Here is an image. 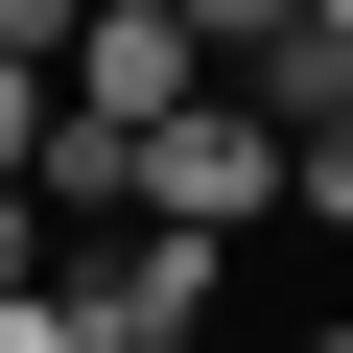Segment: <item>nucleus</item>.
<instances>
[{"label":"nucleus","mask_w":353,"mask_h":353,"mask_svg":"<svg viewBox=\"0 0 353 353\" xmlns=\"http://www.w3.org/2000/svg\"><path fill=\"white\" fill-rule=\"evenodd\" d=\"M283 212H330V236H353V118H306V141H283Z\"/></svg>","instance_id":"20e7f679"},{"label":"nucleus","mask_w":353,"mask_h":353,"mask_svg":"<svg viewBox=\"0 0 353 353\" xmlns=\"http://www.w3.org/2000/svg\"><path fill=\"white\" fill-rule=\"evenodd\" d=\"M212 283H236V259H189V236H94L71 330H94V353H189V330H212Z\"/></svg>","instance_id":"7ed1b4c3"},{"label":"nucleus","mask_w":353,"mask_h":353,"mask_svg":"<svg viewBox=\"0 0 353 353\" xmlns=\"http://www.w3.org/2000/svg\"><path fill=\"white\" fill-rule=\"evenodd\" d=\"M306 353H353V330H306Z\"/></svg>","instance_id":"0eeeda50"},{"label":"nucleus","mask_w":353,"mask_h":353,"mask_svg":"<svg viewBox=\"0 0 353 353\" xmlns=\"http://www.w3.org/2000/svg\"><path fill=\"white\" fill-rule=\"evenodd\" d=\"M189 94H212V24H165V0H94V24H71V118H118V141H165Z\"/></svg>","instance_id":"f03ea898"},{"label":"nucleus","mask_w":353,"mask_h":353,"mask_svg":"<svg viewBox=\"0 0 353 353\" xmlns=\"http://www.w3.org/2000/svg\"><path fill=\"white\" fill-rule=\"evenodd\" d=\"M0 283H48V212H24V189H0Z\"/></svg>","instance_id":"423d86ee"},{"label":"nucleus","mask_w":353,"mask_h":353,"mask_svg":"<svg viewBox=\"0 0 353 353\" xmlns=\"http://www.w3.org/2000/svg\"><path fill=\"white\" fill-rule=\"evenodd\" d=\"M259 212H283V118H259V94L212 71L189 118H165V141H141V236H189V259H236Z\"/></svg>","instance_id":"f257e3e1"},{"label":"nucleus","mask_w":353,"mask_h":353,"mask_svg":"<svg viewBox=\"0 0 353 353\" xmlns=\"http://www.w3.org/2000/svg\"><path fill=\"white\" fill-rule=\"evenodd\" d=\"M0 353H94V330H71V283H0Z\"/></svg>","instance_id":"39448f33"}]
</instances>
